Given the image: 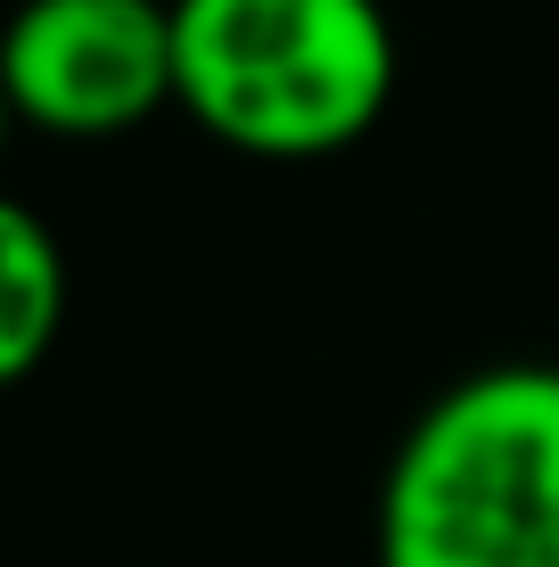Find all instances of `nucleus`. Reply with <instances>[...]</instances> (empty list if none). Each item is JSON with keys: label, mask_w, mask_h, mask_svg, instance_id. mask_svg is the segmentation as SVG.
I'll return each mask as SVG.
<instances>
[{"label": "nucleus", "mask_w": 559, "mask_h": 567, "mask_svg": "<svg viewBox=\"0 0 559 567\" xmlns=\"http://www.w3.org/2000/svg\"><path fill=\"white\" fill-rule=\"evenodd\" d=\"M379 567H559V362H486L420 403L371 511Z\"/></svg>", "instance_id": "obj_1"}, {"label": "nucleus", "mask_w": 559, "mask_h": 567, "mask_svg": "<svg viewBox=\"0 0 559 567\" xmlns=\"http://www.w3.org/2000/svg\"><path fill=\"white\" fill-rule=\"evenodd\" d=\"M395 74L403 50L379 0H173V107L263 165L371 141Z\"/></svg>", "instance_id": "obj_2"}, {"label": "nucleus", "mask_w": 559, "mask_h": 567, "mask_svg": "<svg viewBox=\"0 0 559 567\" xmlns=\"http://www.w3.org/2000/svg\"><path fill=\"white\" fill-rule=\"evenodd\" d=\"M0 91L50 141H115L173 107V0H17Z\"/></svg>", "instance_id": "obj_3"}, {"label": "nucleus", "mask_w": 559, "mask_h": 567, "mask_svg": "<svg viewBox=\"0 0 559 567\" xmlns=\"http://www.w3.org/2000/svg\"><path fill=\"white\" fill-rule=\"evenodd\" d=\"M66 329V247L25 198L0 189V386L33 379Z\"/></svg>", "instance_id": "obj_4"}, {"label": "nucleus", "mask_w": 559, "mask_h": 567, "mask_svg": "<svg viewBox=\"0 0 559 567\" xmlns=\"http://www.w3.org/2000/svg\"><path fill=\"white\" fill-rule=\"evenodd\" d=\"M9 132H17V107H9V91H0V156H9Z\"/></svg>", "instance_id": "obj_5"}]
</instances>
